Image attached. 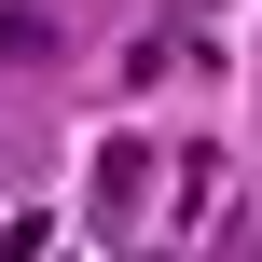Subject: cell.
Wrapping results in <instances>:
<instances>
[{
  "mask_svg": "<svg viewBox=\"0 0 262 262\" xmlns=\"http://www.w3.org/2000/svg\"><path fill=\"white\" fill-rule=\"evenodd\" d=\"M249 262H262V235H249Z\"/></svg>",
  "mask_w": 262,
  "mask_h": 262,
  "instance_id": "obj_1",
  "label": "cell"
}]
</instances>
